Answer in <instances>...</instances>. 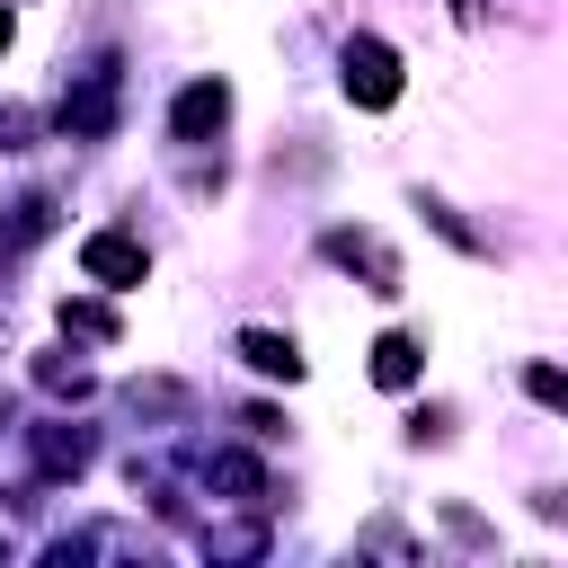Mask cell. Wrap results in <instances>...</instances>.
<instances>
[{
    "label": "cell",
    "instance_id": "1",
    "mask_svg": "<svg viewBox=\"0 0 568 568\" xmlns=\"http://www.w3.org/2000/svg\"><path fill=\"white\" fill-rule=\"evenodd\" d=\"M115 98H124V71H115V62H89V71L62 89V133H71V142H106V133H115Z\"/></svg>",
    "mask_w": 568,
    "mask_h": 568
},
{
    "label": "cell",
    "instance_id": "2",
    "mask_svg": "<svg viewBox=\"0 0 568 568\" xmlns=\"http://www.w3.org/2000/svg\"><path fill=\"white\" fill-rule=\"evenodd\" d=\"M346 98H355V106H390V98H399V53H390L382 36H355V44H346Z\"/></svg>",
    "mask_w": 568,
    "mask_h": 568
},
{
    "label": "cell",
    "instance_id": "3",
    "mask_svg": "<svg viewBox=\"0 0 568 568\" xmlns=\"http://www.w3.org/2000/svg\"><path fill=\"white\" fill-rule=\"evenodd\" d=\"M80 275L106 284V293H124V284L151 275V257H142V240H124V231H89V240H80Z\"/></svg>",
    "mask_w": 568,
    "mask_h": 568
},
{
    "label": "cell",
    "instance_id": "4",
    "mask_svg": "<svg viewBox=\"0 0 568 568\" xmlns=\"http://www.w3.org/2000/svg\"><path fill=\"white\" fill-rule=\"evenodd\" d=\"M320 248H328V266H346V275H364L373 293H399V257H390V248H382L373 231H328Z\"/></svg>",
    "mask_w": 568,
    "mask_h": 568
},
{
    "label": "cell",
    "instance_id": "5",
    "mask_svg": "<svg viewBox=\"0 0 568 568\" xmlns=\"http://www.w3.org/2000/svg\"><path fill=\"white\" fill-rule=\"evenodd\" d=\"M222 124H231V89H222V80L178 89V106H169V133H178V142H213Z\"/></svg>",
    "mask_w": 568,
    "mask_h": 568
},
{
    "label": "cell",
    "instance_id": "6",
    "mask_svg": "<svg viewBox=\"0 0 568 568\" xmlns=\"http://www.w3.org/2000/svg\"><path fill=\"white\" fill-rule=\"evenodd\" d=\"M36 470L44 479H80L89 470V426H36Z\"/></svg>",
    "mask_w": 568,
    "mask_h": 568
},
{
    "label": "cell",
    "instance_id": "7",
    "mask_svg": "<svg viewBox=\"0 0 568 568\" xmlns=\"http://www.w3.org/2000/svg\"><path fill=\"white\" fill-rule=\"evenodd\" d=\"M240 355H248L266 382H302V346H293V337H275V328H240Z\"/></svg>",
    "mask_w": 568,
    "mask_h": 568
},
{
    "label": "cell",
    "instance_id": "8",
    "mask_svg": "<svg viewBox=\"0 0 568 568\" xmlns=\"http://www.w3.org/2000/svg\"><path fill=\"white\" fill-rule=\"evenodd\" d=\"M417 364H426V346H417L408 328L373 337V382H382V390H408V382H417Z\"/></svg>",
    "mask_w": 568,
    "mask_h": 568
},
{
    "label": "cell",
    "instance_id": "9",
    "mask_svg": "<svg viewBox=\"0 0 568 568\" xmlns=\"http://www.w3.org/2000/svg\"><path fill=\"white\" fill-rule=\"evenodd\" d=\"M204 479H213L231 506H266V470H257L248 453H213V462H204Z\"/></svg>",
    "mask_w": 568,
    "mask_h": 568
},
{
    "label": "cell",
    "instance_id": "10",
    "mask_svg": "<svg viewBox=\"0 0 568 568\" xmlns=\"http://www.w3.org/2000/svg\"><path fill=\"white\" fill-rule=\"evenodd\" d=\"M53 231V195H27V204H9V222H0V257H18L27 240H44Z\"/></svg>",
    "mask_w": 568,
    "mask_h": 568
},
{
    "label": "cell",
    "instance_id": "11",
    "mask_svg": "<svg viewBox=\"0 0 568 568\" xmlns=\"http://www.w3.org/2000/svg\"><path fill=\"white\" fill-rule=\"evenodd\" d=\"M62 337H89V346H106V337H115V311H106V302H62Z\"/></svg>",
    "mask_w": 568,
    "mask_h": 568
},
{
    "label": "cell",
    "instance_id": "12",
    "mask_svg": "<svg viewBox=\"0 0 568 568\" xmlns=\"http://www.w3.org/2000/svg\"><path fill=\"white\" fill-rule=\"evenodd\" d=\"M36 382H44V390H62V399H89V373H80V364H62V355H36Z\"/></svg>",
    "mask_w": 568,
    "mask_h": 568
},
{
    "label": "cell",
    "instance_id": "13",
    "mask_svg": "<svg viewBox=\"0 0 568 568\" xmlns=\"http://www.w3.org/2000/svg\"><path fill=\"white\" fill-rule=\"evenodd\" d=\"M524 390H532V399H541V408H559V399H568V382H559V373H550V364H532V373H524Z\"/></svg>",
    "mask_w": 568,
    "mask_h": 568
},
{
    "label": "cell",
    "instance_id": "14",
    "mask_svg": "<svg viewBox=\"0 0 568 568\" xmlns=\"http://www.w3.org/2000/svg\"><path fill=\"white\" fill-rule=\"evenodd\" d=\"M27 133H36V115L27 106H0V151H27Z\"/></svg>",
    "mask_w": 568,
    "mask_h": 568
},
{
    "label": "cell",
    "instance_id": "15",
    "mask_svg": "<svg viewBox=\"0 0 568 568\" xmlns=\"http://www.w3.org/2000/svg\"><path fill=\"white\" fill-rule=\"evenodd\" d=\"M488 9H497V0H453V18H462V27H479Z\"/></svg>",
    "mask_w": 568,
    "mask_h": 568
},
{
    "label": "cell",
    "instance_id": "16",
    "mask_svg": "<svg viewBox=\"0 0 568 568\" xmlns=\"http://www.w3.org/2000/svg\"><path fill=\"white\" fill-rule=\"evenodd\" d=\"M0 53H9V9H0Z\"/></svg>",
    "mask_w": 568,
    "mask_h": 568
}]
</instances>
